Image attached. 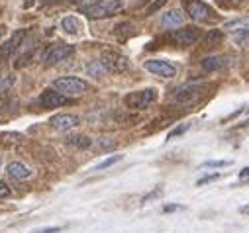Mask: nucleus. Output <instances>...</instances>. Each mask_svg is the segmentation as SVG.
I'll return each mask as SVG.
<instances>
[{
    "mask_svg": "<svg viewBox=\"0 0 249 233\" xmlns=\"http://www.w3.org/2000/svg\"><path fill=\"white\" fill-rule=\"evenodd\" d=\"M231 165V161H206L202 166H206V168H222V166H230Z\"/></svg>",
    "mask_w": 249,
    "mask_h": 233,
    "instance_id": "27",
    "label": "nucleus"
},
{
    "mask_svg": "<svg viewBox=\"0 0 249 233\" xmlns=\"http://www.w3.org/2000/svg\"><path fill=\"white\" fill-rule=\"evenodd\" d=\"M122 159H124V155H114V157H108V159H104L102 163H98V165H96V170H104V168H108V166H112V165L120 163Z\"/></svg>",
    "mask_w": 249,
    "mask_h": 233,
    "instance_id": "23",
    "label": "nucleus"
},
{
    "mask_svg": "<svg viewBox=\"0 0 249 233\" xmlns=\"http://www.w3.org/2000/svg\"><path fill=\"white\" fill-rule=\"evenodd\" d=\"M243 126H247V128H249V120H245V122H243Z\"/></svg>",
    "mask_w": 249,
    "mask_h": 233,
    "instance_id": "37",
    "label": "nucleus"
},
{
    "mask_svg": "<svg viewBox=\"0 0 249 233\" xmlns=\"http://www.w3.org/2000/svg\"><path fill=\"white\" fill-rule=\"evenodd\" d=\"M61 28H63V32H67V33L73 35V33H77L81 30V22L75 16H67V18L61 20Z\"/></svg>",
    "mask_w": 249,
    "mask_h": 233,
    "instance_id": "18",
    "label": "nucleus"
},
{
    "mask_svg": "<svg viewBox=\"0 0 249 233\" xmlns=\"http://www.w3.org/2000/svg\"><path fill=\"white\" fill-rule=\"evenodd\" d=\"M200 65L204 71H220L222 67H226V59L220 55H210V57H204Z\"/></svg>",
    "mask_w": 249,
    "mask_h": 233,
    "instance_id": "15",
    "label": "nucleus"
},
{
    "mask_svg": "<svg viewBox=\"0 0 249 233\" xmlns=\"http://www.w3.org/2000/svg\"><path fill=\"white\" fill-rule=\"evenodd\" d=\"M67 143L77 147V149H89L90 147V137H87L83 133H71V135H67Z\"/></svg>",
    "mask_w": 249,
    "mask_h": 233,
    "instance_id": "17",
    "label": "nucleus"
},
{
    "mask_svg": "<svg viewBox=\"0 0 249 233\" xmlns=\"http://www.w3.org/2000/svg\"><path fill=\"white\" fill-rule=\"evenodd\" d=\"M239 214H243V216H249V204H247V206H241V208H239Z\"/></svg>",
    "mask_w": 249,
    "mask_h": 233,
    "instance_id": "36",
    "label": "nucleus"
},
{
    "mask_svg": "<svg viewBox=\"0 0 249 233\" xmlns=\"http://www.w3.org/2000/svg\"><path fill=\"white\" fill-rule=\"evenodd\" d=\"M171 39L180 47H189V45H195L200 39V30L196 26H184L180 30H175L171 33Z\"/></svg>",
    "mask_w": 249,
    "mask_h": 233,
    "instance_id": "6",
    "label": "nucleus"
},
{
    "mask_svg": "<svg viewBox=\"0 0 249 233\" xmlns=\"http://www.w3.org/2000/svg\"><path fill=\"white\" fill-rule=\"evenodd\" d=\"M34 59V51H30V53H24V55H20L18 57V61L14 63V67L16 69H20V67H26V65H30V61Z\"/></svg>",
    "mask_w": 249,
    "mask_h": 233,
    "instance_id": "24",
    "label": "nucleus"
},
{
    "mask_svg": "<svg viewBox=\"0 0 249 233\" xmlns=\"http://www.w3.org/2000/svg\"><path fill=\"white\" fill-rule=\"evenodd\" d=\"M157 102V90L155 88H143V90H136L124 96V104L130 110H147L151 104Z\"/></svg>",
    "mask_w": 249,
    "mask_h": 233,
    "instance_id": "3",
    "label": "nucleus"
},
{
    "mask_svg": "<svg viewBox=\"0 0 249 233\" xmlns=\"http://www.w3.org/2000/svg\"><path fill=\"white\" fill-rule=\"evenodd\" d=\"M178 210H184V206H180V204H167V206L163 208L165 214H169V212H178Z\"/></svg>",
    "mask_w": 249,
    "mask_h": 233,
    "instance_id": "32",
    "label": "nucleus"
},
{
    "mask_svg": "<svg viewBox=\"0 0 249 233\" xmlns=\"http://www.w3.org/2000/svg\"><path fill=\"white\" fill-rule=\"evenodd\" d=\"M39 104L43 108H61V106H65V104H71V100H69V96L61 94L59 90H45L39 96Z\"/></svg>",
    "mask_w": 249,
    "mask_h": 233,
    "instance_id": "11",
    "label": "nucleus"
},
{
    "mask_svg": "<svg viewBox=\"0 0 249 233\" xmlns=\"http://www.w3.org/2000/svg\"><path fill=\"white\" fill-rule=\"evenodd\" d=\"M100 0H77V4L85 10V8H90V6H94V4H98Z\"/></svg>",
    "mask_w": 249,
    "mask_h": 233,
    "instance_id": "31",
    "label": "nucleus"
},
{
    "mask_svg": "<svg viewBox=\"0 0 249 233\" xmlns=\"http://www.w3.org/2000/svg\"><path fill=\"white\" fill-rule=\"evenodd\" d=\"M87 71H89L90 77H102L106 73V69H104V65L100 61H90L89 67H87Z\"/></svg>",
    "mask_w": 249,
    "mask_h": 233,
    "instance_id": "21",
    "label": "nucleus"
},
{
    "mask_svg": "<svg viewBox=\"0 0 249 233\" xmlns=\"http://www.w3.org/2000/svg\"><path fill=\"white\" fill-rule=\"evenodd\" d=\"M200 92H202V86L200 84H184V86H180V88L175 90L173 100L177 104H189V102L196 100L200 96Z\"/></svg>",
    "mask_w": 249,
    "mask_h": 233,
    "instance_id": "10",
    "label": "nucleus"
},
{
    "mask_svg": "<svg viewBox=\"0 0 249 233\" xmlns=\"http://www.w3.org/2000/svg\"><path fill=\"white\" fill-rule=\"evenodd\" d=\"M184 24V14L180 10H169L161 16V26L167 28V30H175V28H180Z\"/></svg>",
    "mask_w": 249,
    "mask_h": 233,
    "instance_id": "14",
    "label": "nucleus"
},
{
    "mask_svg": "<svg viewBox=\"0 0 249 233\" xmlns=\"http://www.w3.org/2000/svg\"><path fill=\"white\" fill-rule=\"evenodd\" d=\"M245 110H247V112H249V106H247V108H245Z\"/></svg>",
    "mask_w": 249,
    "mask_h": 233,
    "instance_id": "38",
    "label": "nucleus"
},
{
    "mask_svg": "<svg viewBox=\"0 0 249 233\" xmlns=\"http://www.w3.org/2000/svg\"><path fill=\"white\" fill-rule=\"evenodd\" d=\"M182 6L186 10V14H189L195 22H208L210 20V6L204 4L202 0H182Z\"/></svg>",
    "mask_w": 249,
    "mask_h": 233,
    "instance_id": "5",
    "label": "nucleus"
},
{
    "mask_svg": "<svg viewBox=\"0 0 249 233\" xmlns=\"http://www.w3.org/2000/svg\"><path fill=\"white\" fill-rule=\"evenodd\" d=\"M122 10V0H100L98 4L85 8L83 12L90 18V20H102V18H110L116 12Z\"/></svg>",
    "mask_w": 249,
    "mask_h": 233,
    "instance_id": "4",
    "label": "nucleus"
},
{
    "mask_svg": "<svg viewBox=\"0 0 249 233\" xmlns=\"http://www.w3.org/2000/svg\"><path fill=\"white\" fill-rule=\"evenodd\" d=\"M14 84H16V77H14V75H6V77H2V79H0V94L8 92Z\"/></svg>",
    "mask_w": 249,
    "mask_h": 233,
    "instance_id": "22",
    "label": "nucleus"
},
{
    "mask_svg": "<svg viewBox=\"0 0 249 233\" xmlns=\"http://www.w3.org/2000/svg\"><path fill=\"white\" fill-rule=\"evenodd\" d=\"M245 179H249V166H245V168L239 172V181H245Z\"/></svg>",
    "mask_w": 249,
    "mask_h": 233,
    "instance_id": "35",
    "label": "nucleus"
},
{
    "mask_svg": "<svg viewBox=\"0 0 249 233\" xmlns=\"http://www.w3.org/2000/svg\"><path fill=\"white\" fill-rule=\"evenodd\" d=\"M100 63L104 65L106 73H112V75H122L130 69V59L126 55H122L114 49H104L102 55H100Z\"/></svg>",
    "mask_w": 249,
    "mask_h": 233,
    "instance_id": "1",
    "label": "nucleus"
},
{
    "mask_svg": "<svg viewBox=\"0 0 249 233\" xmlns=\"http://www.w3.org/2000/svg\"><path fill=\"white\" fill-rule=\"evenodd\" d=\"M224 30H228L230 33H243L249 32V18H239V20H231L224 26Z\"/></svg>",
    "mask_w": 249,
    "mask_h": 233,
    "instance_id": "16",
    "label": "nucleus"
},
{
    "mask_svg": "<svg viewBox=\"0 0 249 233\" xmlns=\"http://www.w3.org/2000/svg\"><path fill=\"white\" fill-rule=\"evenodd\" d=\"M159 194H161V188H155V190H153V192H151V194H147V196H143V200H142V202H143V204H145V202H149V200H151V198H157V196H159Z\"/></svg>",
    "mask_w": 249,
    "mask_h": 233,
    "instance_id": "34",
    "label": "nucleus"
},
{
    "mask_svg": "<svg viewBox=\"0 0 249 233\" xmlns=\"http://www.w3.org/2000/svg\"><path fill=\"white\" fill-rule=\"evenodd\" d=\"M189 128H191L189 124H180L178 128H175V130H171V132H169V135H167V139H175V137H178V135H182V133H184L186 130H189Z\"/></svg>",
    "mask_w": 249,
    "mask_h": 233,
    "instance_id": "25",
    "label": "nucleus"
},
{
    "mask_svg": "<svg viewBox=\"0 0 249 233\" xmlns=\"http://www.w3.org/2000/svg\"><path fill=\"white\" fill-rule=\"evenodd\" d=\"M6 172H8V177L14 179V181H26V179L32 177L30 166H26V165L20 163V161H12V163H8Z\"/></svg>",
    "mask_w": 249,
    "mask_h": 233,
    "instance_id": "12",
    "label": "nucleus"
},
{
    "mask_svg": "<svg viewBox=\"0 0 249 233\" xmlns=\"http://www.w3.org/2000/svg\"><path fill=\"white\" fill-rule=\"evenodd\" d=\"M49 126L59 132H71L81 126V118L75 114H55V116H51Z\"/></svg>",
    "mask_w": 249,
    "mask_h": 233,
    "instance_id": "9",
    "label": "nucleus"
},
{
    "mask_svg": "<svg viewBox=\"0 0 249 233\" xmlns=\"http://www.w3.org/2000/svg\"><path fill=\"white\" fill-rule=\"evenodd\" d=\"M24 35H26V33H24V30H20V32H16V33H14V35H12V37H10L2 47H0V59H8V57H10V55L20 47V43H22Z\"/></svg>",
    "mask_w": 249,
    "mask_h": 233,
    "instance_id": "13",
    "label": "nucleus"
},
{
    "mask_svg": "<svg viewBox=\"0 0 249 233\" xmlns=\"http://www.w3.org/2000/svg\"><path fill=\"white\" fill-rule=\"evenodd\" d=\"M12 196V188L0 179V198H10Z\"/></svg>",
    "mask_w": 249,
    "mask_h": 233,
    "instance_id": "29",
    "label": "nucleus"
},
{
    "mask_svg": "<svg viewBox=\"0 0 249 233\" xmlns=\"http://www.w3.org/2000/svg\"><path fill=\"white\" fill-rule=\"evenodd\" d=\"M233 35V41L237 45H249V32H243V33H231Z\"/></svg>",
    "mask_w": 249,
    "mask_h": 233,
    "instance_id": "28",
    "label": "nucleus"
},
{
    "mask_svg": "<svg viewBox=\"0 0 249 233\" xmlns=\"http://www.w3.org/2000/svg\"><path fill=\"white\" fill-rule=\"evenodd\" d=\"M222 177L220 172H214V174H206V177H202L198 183H196V186H204V184H208V183H214V181H218Z\"/></svg>",
    "mask_w": 249,
    "mask_h": 233,
    "instance_id": "26",
    "label": "nucleus"
},
{
    "mask_svg": "<svg viewBox=\"0 0 249 233\" xmlns=\"http://www.w3.org/2000/svg\"><path fill=\"white\" fill-rule=\"evenodd\" d=\"M165 4H167V0H155V2L147 8V14H155V12H157V10H161Z\"/></svg>",
    "mask_w": 249,
    "mask_h": 233,
    "instance_id": "30",
    "label": "nucleus"
},
{
    "mask_svg": "<svg viewBox=\"0 0 249 233\" xmlns=\"http://www.w3.org/2000/svg\"><path fill=\"white\" fill-rule=\"evenodd\" d=\"M222 39H224V32H222V30H210V32L206 33V37H204V43H206L208 47H214V45H218Z\"/></svg>",
    "mask_w": 249,
    "mask_h": 233,
    "instance_id": "19",
    "label": "nucleus"
},
{
    "mask_svg": "<svg viewBox=\"0 0 249 233\" xmlns=\"http://www.w3.org/2000/svg\"><path fill=\"white\" fill-rule=\"evenodd\" d=\"M53 88L65 96H79L90 90V84L79 77H59L53 81Z\"/></svg>",
    "mask_w": 249,
    "mask_h": 233,
    "instance_id": "2",
    "label": "nucleus"
},
{
    "mask_svg": "<svg viewBox=\"0 0 249 233\" xmlns=\"http://www.w3.org/2000/svg\"><path fill=\"white\" fill-rule=\"evenodd\" d=\"M143 67H145V71H149V73H153L157 77H163V79L177 77V67L173 63L165 61V59H149V61L143 63Z\"/></svg>",
    "mask_w": 249,
    "mask_h": 233,
    "instance_id": "8",
    "label": "nucleus"
},
{
    "mask_svg": "<svg viewBox=\"0 0 249 233\" xmlns=\"http://www.w3.org/2000/svg\"><path fill=\"white\" fill-rule=\"evenodd\" d=\"M96 145H98V149H102V151H112V149H116V139L114 137H108V135H102V137H98L96 139Z\"/></svg>",
    "mask_w": 249,
    "mask_h": 233,
    "instance_id": "20",
    "label": "nucleus"
},
{
    "mask_svg": "<svg viewBox=\"0 0 249 233\" xmlns=\"http://www.w3.org/2000/svg\"><path fill=\"white\" fill-rule=\"evenodd\" d=\"M73 51H75V47H73V45H67V43L53 45L51 49H47V53H45V57H43V63H45L47 67L57 65V63H61V61H65L67 57H71Z\"/></svg>",
    "mask_w": 249,
    "mask_h": 233,
    "instance_id": "7",
    "label": "nucleus"
},
{
    "mask_svg": "<svg viewBox=\"0 0 249 233\" xmlns=\"http://www.w3.org/2000/svg\"><path fill=\"white\" fill-rule=\"evenodd\" d=\"M61 227H41V229H34L32 233H59Z\"/></svg>",
    "mask_w": 249,
    "mask_h": 233,
    "instance_id": "33",
    "label": "nucleus"
}]
</instances>
